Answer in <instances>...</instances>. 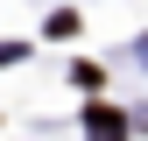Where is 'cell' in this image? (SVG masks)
Listing matches in <instances>:
<instances>
[{
  "instance_id": "obj_1",
  "label": "cell",
  "mask_w": 148,
  "mask_h": 141,
  "mask_svg": "<svg viewBox=\"0 0 148 141\" xmlns=\"http://www.w3.org/2000/svg\"><path fill=\"white\" fill-rule=\"evenodd\" d=\"M85 134L92 141H127V120L113 113V106H92V113H85Z\"/></svg>"
}]
</instances>
